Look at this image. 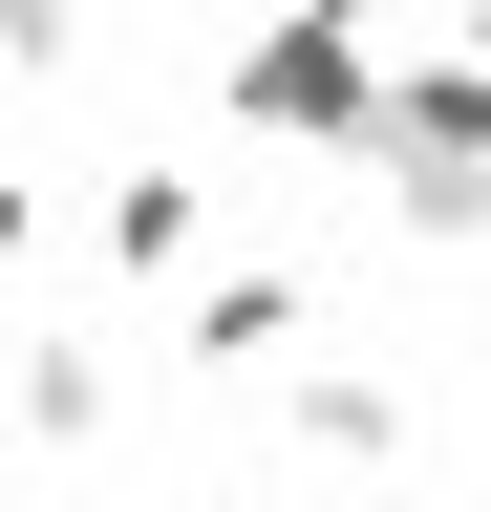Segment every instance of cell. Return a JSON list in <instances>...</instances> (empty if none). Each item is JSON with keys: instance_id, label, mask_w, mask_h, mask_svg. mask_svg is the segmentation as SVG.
I'll list each match as a JSON object with an SVG mask.
<instances>
[{"instance_id": "5", "label": "cell", "mask_w": 491, "mask_h": 512, "mask_svg": "<svg viewBox=\"0 0 491 512\" xmlns=\"http://www.w3.org/2000/svg\"><path fill=\"white\" fill-rule=\"evenodd\" d=\"M0 427H22V448H107V363L65 342V320H43V342H0Z\"/></svg>"}, {"instance_id": "9", "label": "cell", "mask_w": 491, "mask_h": 512, "mask_svg": "<svg viewBox=\"0 0 491 512\" xmlns=\"http://www.w3.org/2000/svg\"><path fill=\"white\" fill-rule=\"evenodd\" d=\"M470 43H491V0H470Z\"/></svg>"}, {"instance_id": "6", "label": "cell", "mask_w": 491, "mask_h": 512, "mask_svg": "<svg viewBox=\"0 0 491 512\" xmlns=\"http://www.w3.org/2000/svg\"><path fill=\"white\" fill-rule=\"evenodd\" d=\"M0 64H86V0H0Z\"/></svg>"}, {"instance_id": "2", "label": "cell", "mask_w": 491, "mask_h": 512, "mask_svg": "<svg viewBox=\"0 0 491 512\" xmlns=\"http://www.w3.org/2000/svg\"><path fill=\"white\" fill-rule=\"evenodd\" d=\"M171 342H193V384H278L321 342V299H299L278 256H193V278H171Z\"/></svg>"}, {"instance_id": "7", "label": "cell", "mask_w": 491, "mask_h": 512, "mask_svg": "<svg viewBox=\"0 0 491 512\" xmlns=\"http://www.w3.org/2000/svg\"><path fill=\"white\" fill-rule=\"evenodd\" d=\"M0 278H43V192L22 171H0Z\"/></svg>"}, {"instance_id": "1", "label": "cell", "mask_w": 491, "mask_h": 512, "mask_svg": "<svg viewBox=\"0 0 491 512\" xmlns=\"http://www.w3.org/2000/svg\"><path fill=\"white\" fill-rule=\"evenodd\" d=\"M385 86H406V64L363 43V22H321V0H278V22L214 64V107H235V128H278V150H342V171L385 150Z\"/></svg>"}, {"instance_id": "8", "label": "cell", "mask_w": 491, "mask_h": 512, "mask_svg": "<svg viewBox=\"0 0 491 512\" xmlns=\"http://www.w3.org/2000/svg\"><path fill=\"white\" fill-rule=\"evenodd\" d=\"M321 22H363V43H385V0H321Z\"/></svg>"}, {"instance_id": "3", "label": "cell", "mask_w": 491, "mask_h": 512, "mask_svg": "<svg viewBox=\"0 0 491 512\" xmlns=\"http://www.w3.org/2000/svg\"><path fill=\"white\" fill-rule=\"evenodd\" d=\"M278 427L321 448V470H385V448H406V384H385V363H321V342H299V363H278Z\"/></svg>"}, {"instance_id": "4", "label": "cell", "mask_w": 491, "mask_h": 512, "mask_svg": "<svg viewBox=\"0 0 491 512\" xmlns=\"http://www.w3.org/2000/svg\"><path fill=\"white\" fill-rule=\"evenodd\" d=\"M86 235H107V278H193V256H214V192H193V171H107Z\"/></svg>"}]
</instances>
